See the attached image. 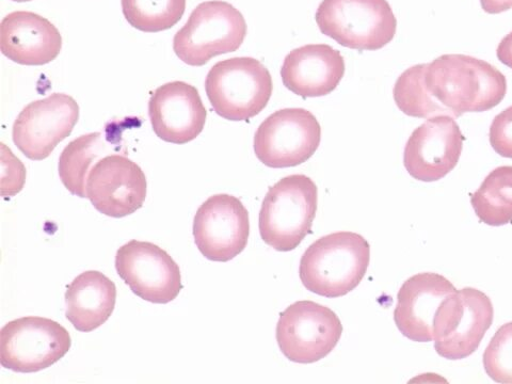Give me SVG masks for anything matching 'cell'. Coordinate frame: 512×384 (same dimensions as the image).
Masks as SVG:
<instances>
[{"label":"cell","mask_w":512,"mask_h":384,"mask_svg":"<svg viewBox=\"0 0 512 384\" xmlns=\"http://www.w3.org/2000/svg\"><path fill=\"white\" fill-rule=\"evenodd\" d=\"M424 85L455 119L467 112L491 110L507 93V79L501 71L485 60L459 54L426 63Z\"/></svg>","instance_id":"1"},{"label":"cell","mask_w":512,"mask_h":384,"mask_svg":"<svg viewBox=\"0 0 512 384\" xmlns=\"http://www.w3.org/2000/svg\"><path fill=\"white\" fill-rule=\"evenodd\" d=\"M371 261V246L360 234L336 232L320 237L303 253L299 275L308 291L339 298L354 291Z\"/></svg>","instance_id":"2"},{"label":"cell","mask_w":512,"mask_h":384,"mask_svg":"<svg viewBox=\"0 0 512 384\" xmlns=\"http://www.w3.org/2000/svg\"><path fill=\"white\" fill-rule=\"evenodd\" d=\"M318 188L307 175H288L269 188L260 212L264 243L280 252L296 249L312 230Z\"/></svg>","instance_id":"3"},{"label":"cell","mask_w":512,"mask_h":384,"mask_svg":"<svg viewBox=\"0 0 512 384\" xmlns=\"http://www.w3.org/2000/svg\"><path fill=\"white\" fill-rule=\"evenodd\" d=\"M205 91L218 116L249 121L268 105L274 83L261 61L235 57L215 64L206 76Z\"/></svg>","instance_id":"4"},{"label":"cell","mask_w":512,"mask_h":384,"mask_svg":"<svg viewBox=\"0 0 512 384\" xmlns=\"http://www.w3.org/2000/svg\"><path fill=\"white\" fill-rule=\"evenodd\" d=\"M244 15L222 0L200 4L185 26L176 32L173 50L190 67H202L213 58L236 52L247 36Z\"/></svg>","instance_id":"5"},{"label":"cell","mask_w":512,"mask_h":384,"mask_svg":"<svg viewBox=\"0 0 512 384\" xmlns=\"http://www.w3.org/2000/svg\"><path fill=\"white\" fill-rule=\"evenodd\" d=\"M315 20L325 36L357 51L381 50L397 29L387 0H323Z\"/></svg>","instance_id":"6"},{"label":"cell","mask_w":512,"mask_h":384,"mask_svg":"<svg viewBox=\"0 0 512 384\" xmlns=\"http://www.w3.org/2000/svg\"><path fill=\"white\" fill-rule=\"evenodd\" d=\"M71 346L69 331L55 320L22 317L0 331V362L15 373H38L60 361Z\"/></svg>","instance_id":"7"},{"label":"cell","mask_w":512,"mask_h":384,"mask_svg":"<svg viewBox=\"0 0 512 384\" xmlns=\"http://www.w3.org/2000/svg\"><path fill=\"white\" fill-rule=\"evenodd\" d=\"M494 309L491 299L473 287L448 296L440 307L434 326L435 349L444 359L470 357L491 328Z\"/></svg>","instance_id":"8"},{"label":"cell","mask_w":512,"mask_h":384,"mask_svg":"<svg viewBox=\"0 0 512 384\" xmlns=\"http://www.w3.org/2000/svg\"><path fill=\"white\" fill-rule=\"evenodd\" d=\"M322 127L311 111L285 108L269 116L254 135V153L272 169L299 166L315 154Z\"/></svg>","instance_id":"9"},{"label":"cell","mask_w":512,"mask_h":384,"mask_svg":"<svg viewBox=\"0 0 512 384\" xmlns=\"http://www.w3.org/2000/svg\"><path fill=\"white\" fill-rule=\"evenodd\" d=\"M343 333L340 318L314 301H297L286 308L277 325V342L286 359L311 364L325 359Z\"/></svg>","instance_id":"10"},{"label":"cell","mask_w":512,"mask_h":384,"mask_svg":"<svg viewBox=\"0 0 512 384\" xmlns=\"http://www.w3.org/2000/svg\"><path fill=\"white\" fill-rule=\"evenodd\" d=\"M78 119L79 106L72 96L51 94L21 111L13 125V142L27 158L39 162L72 134Z\"/></svg>","instance_id":"11"},{"label":"cell","mask_w":512,"mask_h":384,"mask_svg":"<svg viewBox=\"0 0 512 384\" xmlns=\"http://www.w3.org/2000/svg\"><path fill=\"white\" fill-rule=\"evenodd\" d=\"M118 275L143 300L166 304L183 290L181 269L167 251L149 242L131 240L116 255Z\"/></svg>","instance_id":"12"},{"label":"cell","mask_w":512,"mask_h":384,"mask_svg":"<svg viewBox=\"0 0 512 384\" xmlns=\"http://www.w3.org/2000/svg\"><path fill=\"white\" fill-rule=\"evenodd\" d=\"M249 235V213L236 197L215 195L199 207L194 237L207 260L226 263L235 259L247 247Z\"/></svg>","instance_id":"13"},{"label":"cell","mask_w":512,"mask_h":384,"mask_svg":"<svg viewBox=\"0 0 512 384\" xmlns=\"http://www.w3.org/2000/svg\"><path fill=\"white\" fill-rule=\"evenodd\" d=\"M146 174L132 159L107 155L96 163L87 180V198L101 214L112 218L130 216L147 199Z\"/></svg>","instance_id":"14"},{"label":"cell","mask_w":512,"mask_h":384,"mask_svg":"<svg viewBox=\"0 0 512 384\" xmlns=\"http://www.w3.org/2000/svg\"><path fill=\"white\" fill-rule=\"evenodd\" d=\"M464 137L451 116L427 119L411 134L404 152V165L414 180L437 182L459 163Z\"/></svg>","instance_id":"15"},{"label":"cell","mask_w":512,"mask_h":384,"mask_svg":"<svg viewBox=\"0 0 512 384\" xmlns=\"http://www.w3.org/2000/svg\"><path fill=\"white\" fill-rule=\"evenodd\" d=\"M456 292L452 282L435 272L409 278L397 295L394 320L398 330L416 343L434 341L438 311L443 301Z\"/></svg>","instance_id":"16"},{"label":"cell","mask_w":512,"mask_h":384,"mask_svg":"<svg viewBox=\"0 0 512 384\" xmlns=\"http://www.w3.org/2000/svg\"><path fill=\"white\" fill-rule=\"evenodd\" d=\"M149 116L159 139L186 144L203 132L207 111L196 87L172 82L154 91L149 103Z\"/></svg>","instance_id":"17"},{"label":"cell","mask_w":512,"mask_h":384,"mask_svg":"<svg viewBox=\"0 0 512 384\" xmlns=\"http://www.w3.org/2000/svg\"><path fill=\"white\" fill-rule=\"evenodd\" d=\"M0 48L4 56L22 66H44L59 56L62 37L43 16L15 11L0 24Z\"/></svg>","instance_id":"18"},{"label":"cell","mask_w":512,"mask_h":384,"mask_svg":"<svg viewBox=\"0 0 512 384\" xmlns=\"http://www.w3.org/2000/svg\"><path fill=\"white\" fill-rule=\"evenodd\" d=\"M345 74V60L327 44L304 45L288 54L281 77L284 86L302 98H320L333 92Z\"/></svg>","instance_id":"19"},{"label":"cell","mask_w":512,"mask_h":384,"mask_svg":"<svg viewBox=\"0 0 512 384\" xmlns=\"http://www.w3.org/2000/svg\"><path fill=\"white\" fill-rule=\"evenodd\" d=\"M116 301V284L102 272L89 270L68 287L66 316L77 331L92 332L114 313Z\"/></svg>","instance_id":"20"},{"label":"cell","mask_w":512,"mask_h":384,"mask_svg":"<svg viewBox=\"0 0 512 384\" xmlns=\"http://www.w3.org/2000/svg\"><path fill=\"white\" fill-rule=\"evenodd\" d=\"M109 136L103 133H90L70 142L59 158V176L62 184L72 195L87 198V180L92 165L98 163L111 148Z\"/></svg>","instance_id":"21"},{"label":"cell","mask_w":512,"mask_h":384,"mask_svg":"<svg viewBox=\"0 0 512 384\" xmlns=\"http://www.w3.org/2000/svg\"><path fill=\"white\" fill-rule=\"evenodd\" d=\"M476 216L491 227L512 222V167L494 169L471 197Z\"/></svg>","instance_id":"22"},{"label":"cell","mask_w":512,"mask_h":384,"mask_svg":"<svg viewBox=\"0 0 512 384\" xmlns=\"http://www.w3.org/2000/svg\"><path fill=\"white\" fill-rule=\"evenodd\" d=\"M426 63L416 64L400 75L395 84L394 101L400 111L412 118L452 116L451 111L431 98L424 85Z\"/></svg>","instance_id":"23"},{"label":"cell","mask_w":512,"mask_h":384,"mask_svg":"<svg viewBox=\"0 0 512 384\" xmlns=\"http://www.w3.org/2000/svg\"><path fill=\"white\" fill-rule=\"evenodd\" d=\"M121 5L131 26L154 34L171 29L182 20L186 0H121Z\"/></svg>","instance_id":"24"},{"label":"cell","mask_w":512,"mask_h":384,"mask_svg":"<svg viewBox=\"0 0 512 384\" xmlns=\"http://www.w3.org/2000/svg\"><path fill=\"white\" fill-rule=\"evenodd\" d=\"M483 362L492 380L512 384V322L503 325L493 335L484 352Z\"/></svg>","instance_id":"25"},{"label":"cell","mask_w":512,"mask_h":384,"mask_svg":"<svg viewBox=\"0 0 512 384\" xmlns=\"http://www.w3.org/2000/svg\"><path fill=\"white\" fill-rule=\"evenodd\" d=\"M492 149L505 158H512V106L496 116L490 126Z\"/></svg>","instance_id":"26"},{"label":"cell","mask_w":512,"mask_h":384,"mask_svg":"<svg viewBox=\"0 0 512 384\" xmlns=\"http://www.w3.org/2000/svg\"><path fill=\"white\" fill-rule=\"evenodd\" d=\"M496 56L506 67L512 69V31L502 39L498 51H496Z\"/></svg>","instance_id":"27"},{"label":"cell","mask_w":512,"mask_h":384,"mask_svg":"<svg viewBox=\"0 0 512 384\" xmlns=\"http://www.w3.org/2000/svg\"><path fill=\"white\" fill-rule=\"evenodd\" d=\"M480 5L489 14H500L512 9V0H480Z\"/></svg>","instance_id":"28"},{"label":"cell","mask_w":512,"mask_h":384,"mask_svg":"<svg viewBox=\"0 0 512 384\" xmlns=\"http://www.w3.org/2000/svg\"><path fill=\"white\" fill-rule=\"evenodd\" d=\"M12 2H15V3H26V2H31V0H12Z\"/></svg>","instance_id":"29"}]
</instances>
